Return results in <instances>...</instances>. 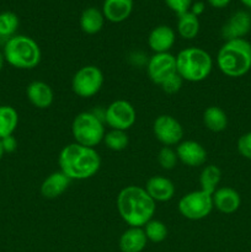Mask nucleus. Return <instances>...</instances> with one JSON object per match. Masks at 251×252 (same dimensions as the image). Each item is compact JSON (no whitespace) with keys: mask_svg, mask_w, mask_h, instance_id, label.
I'll return each mask as SVG.
<instances>
[{"mask_svg":"<svg viewBox=\"0 0 251 252\" xmlns=\"http://www.w3.org/2000/svg\"><path fill=\"white\" fill-rule=\"evenodd\" d=\"M116 204L121 218L133 228H143L157 211L155 201L145 189L134 185L121 189Z\"/></svg>","mask_w":251,"mask_h":252,"instance_id":"obj_1","label":"nucleus"},{"mask_svg":"<svg viewBox=\"0 0 251 252\" xmlns=\"http://www.w3.org/2000/svg\"><path fill=\"white\" fill-rule=\"evenodd\" d=\"M58 164L61 171L70 180H86L100 170L101 158L95 148L71 143L61 150Z\"/></svg>","mask_w":251,"mask_h":252,"instance_id":"obj_2","label":"nucleus"},{"mask_svg":"<svg viewBox=\"0 0 251 252\" xmlns=\"http://www.w3.org/2000/svg\"><path fill=\"white\" fill-rule=\"evenodd\" d=\"M217 65L224 75L240 78L251 69V43L245 38L230 39L217 54Z\"/></svg>","mask_w":251,"mask_h":252,"instance_id":"obj_3","label":"nucleus"},{"mask_svg":"<svg viewBox=\"0 0 251 252\" xmlns=\"http://www.w3.org/2000/svg\"><path fill=\"white\" fill-rule=\"evenodd\" d=\"M213 69L211 54L199 47H188L179 52L176 56V71L189 83L206 80Z\"/></svg>","mask_w":251,"mask_h":252,"instance_id":"obj_4","label":"nucleus"},{"mask_svg":"<svg viewBox=\"0 0 251 252\" xmlns=\"http://www.w3.org/2000/svg\"><path fill=\"white\" fill-rule=\"evenodd\" d=\"M5 62L17 69H33L41 62V48L33 38L24 34L12 36L5 42Z\"/></svg>","mask_w":251,"mask_h":252,"instance_id":"obj_5","label":"nucleus"},{"mask_svg":"<svg viewBox=\"0 0 251 252\" xmlns=\"http://www.w3.org/2000/svg\"><path fill=\"white\" fill-rule=\"evenodd\" d=\"M71 134L78 144L95 148L103 142L105 126L102 120L94 112H81L71 123Z\"/></svg>","mask_w":251,"mask_h":252,"instance_id":"obj_6","label":"nucleus"},{"mask_svg":"<svg viewBox=\"0 0 251 252\" xmlns=\"http://www.w3.org/2000/svg\"><path fill=\"white\" fill-rule=\"evenodd\" d=\"M180 214L189 220H201L213 211V197L207 192L198 189L186 193L177 204Z\"/></svg>","mask_w":251,"mask_h":252,"instance_id":"obj_7","label":"nucleus"},{"mask_svg":"<svg viewBox=\"0 0 251 252\" xmlns=\"http://www.w3.org/2000/svg\"><path fill=\"white\" fill-rule=\"evenodd\" d=\"M103 74L96 65L81 66L71 79V90L81 98H90L101 90Z\"/></svg>","mask_w":251,"mask_h":252,"instance_id":"obj_8","label":"nucleus"},{"mask_svg":"<svg viewBox=\"0 0 251 252\" xmlns=\"http://www.w3.org/2000/svg\"><path fill=\"white\" fill-rule=\"evenodd\" d=\"M137 120V112L130 102L126 100H116L107 106L103 113V121L111 129L128 130Z\"/></svg>","mask_w":251,"mask_h":252,"instance_id":"obj_9","label":"nucleus"},{"mask_svg":"<svg viewBox=\"0 0 251 252\" xmlns=\"http://www.w3.org/2000/svg\"><path fill=\"white\" fill-rule=\"evenodd\" d=\"M153 132L155 138L164 147L177 145L184 138V128L181 123L170 115L157 116L153 125Z\"/></svg>","mask_w":251,"mask_h":252,"instance_id":"obj_10","label":"nucleus"},{"mask_svg":"<svg viewBox=\"0 0 251 252\" xmlns=\"http://www.w3.org/2000/svg\"><path fill=\"white\" fill-rule=\"evenodd\" d=\"M148 76L157 85H161L176 71V57L171 53H154L147 64Z\"/></svg>","mask_w":251,"mask_h":252,"instance_id":"obj_11","label":"nucleus"},{"mask_svg":"<svg viewBox=\"0 0 251 252\" xmlns=\"http://www.w3.org/2000/svg\"><path fill=\"white\" fill-rule=\"evenodd\" d=\"M251 30V15L244 10H239L229 17L221 27V36L225 41L244 38Z\"/></svg>","mask_w":251,"mask_h":252,"instance_id":"obj_12","label":"nucleus"},{"mask_svg":"<svg viewBox=\"0 0 251 252\" xmlns=\"http://www.w3.org/2000/svg\"><path fill=\"white\" fill-rule=\"evenodd\" d=\"M176 154L182 164L191 167H198L206 162L207 152L201 143L196 140H184L176 147Z\"/></svg>","mask_w":251,"mask_h":252,"instance_id":"obj_13","label":"nucleus"},{"mask_svg":"<svg viewBox=\"0 0 251 252\" xmlns=\"http://www.w3.org/2000/svg\"><path fill=\"white\" fill-rule=\"evenodd\" d=\"M175 31L170 26L160 25L150 31L148 44L154 53H167L175 44Z\"/></svg>","mask_w":251,"mask_h":252,"instance_id":"obj_14","label":"nucleus"},{"mask_svg":"<svg viewBox=\"0 0 251 252\" xmlns=\"http://www.w3.org/2000/svg\"><path fill=\"white\" fill-rule=\"evenodd\" d=\"M26 95L30 102L37 108H44L51 107L54 100V93L52 90L51 86L44 81L34 80L29 84L26 89Z\"/></svg>","mask_w":251,"mask_h":252,"instance_id":"obj_15","label":"nucleus"},{"mask_svg":"<svg viewBox=\"0 0 251 252\" xmlns=\"http://www.w3.org/2000/svg\"><path fill=\"white\" fill-rule=\"evenodd\" d=\"M145 191L155 202H167L174 198L175 185L171 180L164 176L150 177L145 185Z\"/></svg>","mask_w":251,"mask_h":252,"instance_id":"obj_16","label":"nucleus"},{"mask_svg":"<svg viewBox=\"0 0 251 252\" xmlns=\"http://www.w3.org/2000/svg\"><path fill=\"white\" fill-rule=\"evenodd\" d=\"M212 197H213V206L224 214L235 213L241 204L240 194L230 187L217 189Z\"/></svg>","mask_w":251,"mask_h":252,"instance_id":"obj_17","label":"nucleus"},{"mask_svg":"<svg viewBox=\"0 0 251 252\" xmlns=\"http://www.w3.org/2000/svg\"><path fill=\"white\" fill-rule=\"evenodd\" d=\"M101 11L107 21L120 24L132 14L133 0H105Z\"/></svg>","mask_w":251,"mask_h":252,"instance_id":"obj_18","label":"nucleus"},{"mask_svg":"<svg viewBox=\"0 0 251 252\" xmlns=\"http://www.w3.org/2000/svg\"><path fill=\"white\" fill-rule=\"evenodd\" d=\"M70 181L71 180L66 175H64L61 170L56 172H52L42 182L41 194L44 198H57V197L62 196L68 189Z\"/></svg>","mask_w":251,"mask_h":252,"instance_id":"obj_19","label":"nucleus"},{"mask_svg":"<svg viewBox=\"0 0 251 252\" xmlns=\"http://www.w3.org/2000/svg\"><path fill=\"white\" fill-rule=\"evenodd\" d=\"M148 239L143 228L129 226L120 238V249L122 252H142L145 249Z\"/></svg>","mask_w":251,"mask_h":252,"instance_id":"obj_20","label":"nucleus"},{"mask_svg":"<svg viewBox=\"0 0 251 252\" xmlns=\"http://www.w3.org/2000/svg\"><path fill=\"white\" fill-rule=\"evenodd\" d=\"M105 20L101 10L96 9V7H88L81 12L80 27L85 33L96 34L102 30Z\"/></svg>","mask_w":251,"mask_h":252,"instance_id":"obj_21","label":"nucleus"},{"mask_svg":"<svg viewBox=\"0 0 251 252\" xmlns=\"http://www.w3.org/2000/svg\"><path fill=\"white\" fill-rule=\"evenodd\" d=\"M203 123L211 132H223L228 126L226 113L218 106H209L203 112Z\"/></svg>","mask_w":251,"mask_h":252,"instance_id":"obj_22","label":"nucleus"},{"mask_svg":"<svg viewBox=\"0 0 251 252\" xmlns=\"http://www.w3.org/2000/svg\"><path fill=\"white\" fill-rule=\"evenodd\" d=\"M19 125V113L11 106H0V139L12 135Z\"/></svg>","mask_w":251,"mask_h":252,"instance_id":"obj_23","label":"nucleus"},{"mask_svg":"<svg viewBox=\"0 0 251 252\" xmlns=\"http://www.w3.org/2000/svg\"><path fill=\"white\" fill-rule=\"evenodd\" d=\"M221 180V170L216 165H207L199 175V186L202 191L213 196Z\"/></svg>","mask_w":251,"mask_h":252,"instance_id":"obj_24","label":"nucleus"},{"mask_svg":"<svg viewBox=\"0 0 251 252\" xmlns=\"http://www.w3.org/2000/svg\"><path fill=\"white\" fill-rule=\"evenodd\" d=\"M199 20L191 11L179 15L177 21V32L185 39H193L198 34Z\"/></svg>","mask_w":251,"mask_h":252,"instance_id":"obj_25","label":"nucleus"},{"mask_svg":"<svg viewBox=\"0 0 251 252\" xmlns=\"http://www.w3.org/2000/svg\"><path fill=\"white\" fill-rule=\"evenodd\" d=\"M145 236L149 241L155 244L162 243L167 236V228L161 220H157V219H152L148 221L144 226H143Z\"/></svg>","mask_w":251,"mask_h":252,"instance_id":"obj_26","label":"nucleus"},{"mask_svg":"<svg viewBox=\"0 0 251 252\" xmlns=\"http://www.w3.org/2000/svg\"><path fill=\"white\" fill-rule=\"evenodd\" d=\"M103 143L106 147L113 152H122L126 148L128 147V135L125 130H117V129H111L107 132L103 137Z\"/></svg>","mask_w":251,"mask_h":252,"instance_id":"obj_27","label":"nucleus"},{"mask_svg":"<svg viewBox=\"0 0 251 252\" xmlns=\"http://www.w3.org/2000/svg\"><path fill=\"white\" fill-rule=\"evenodd\" d=\"M19 29V17L11 11H4L0 14V37L7 38L14 36Z\"/></svg>","mask_w":251,"mask_h":252,"instance_id":"obj_28","label":"nucleus"},{"mask_svg":"<svg viewBox=\"0 0 251 252\" xmlns=\"http://www.w3.org/2000/svg\"><path fill=\"white\" fill-rule=\"evenodd\" d=\"M176 152L171 147H162L157 154V162L164 170H172L177 164Z\"/></svg>","mask_w":251,"mask_h":252,"instance_id":"obj_29","label":"nucleus"},{"mask_svg":"<svg viewBox=\"0 0 251 252\" xmlns=\"http://www.w3.org/2000/svg\"><path fill=\"white\" fill-rule=\"evenodd\" d=\"M182 84H184V79L179 75L177 71H175L160 86H161L162 91H165L166 94H176L181 90Z\"/></svg>","mask_w":251,"mask_h":252,"instance_id":"obj_30","label":"nucleus"},{"mask_svg":"<svg viewBox=\"0 0 251 252\" xmlns=\"http://www.w3.org/2000/svg\"><path fill=\"white\" fill-rule=\"evenodd\" d=\"M164 1L167 5V7L176 12L177 16H179V15L189 11L193 0H164Z\"/></svg>","mask_w":251,"mask_h":252,"instance_id":"obj_31","label":"nucleus"},{"mask_svg":"<svg viewBox=\"0 0 251 252\" xmlns=\"http://www.w3.org/2000/svg\"><path fill=\"white\" fill-rule=\"evenodd\" d=\"M238 152L246 159L251 160V132L241 135L238 140Z\"/></svg>","mask_w":251,"mask_h":252,"instance_id":"obj_32","label":"nucleus"},{"mask_svg":"<svg viewBox=\"0 0 251 252\" xmlns=\"http://www.w3.org/2000/svg\"><path fill=\"white\" fill-rule=\"evenodd\" d=\"M1 144H2V148H4L5 153H12L16 150L17 140L14 135H9V137L2 138Z\"/></svg>","mask_w":251,"mask_h":252,"instance_id":"obj_33","label":"nucleus"},{"mask_svg":"<svg viewBox=\"0 0 251 252\" xmlns=\"http://www.w3.org/2000/svg\"><path fill=\"white\" fill-rule=\"evenodd\" d=\"M204 9H206V6H204V2L196 1V2H192L191 9H189V11H191L193 15H196L197 17H198L199 15L203 14Z\"/></svg>","mask_w":251,"mask_h":252,"instance_id":"obj_34","label":"nucleus"},{"mask_svg":"<svg viewBox=\"0 0 251 252\" xmlns=\"http://www.w3.org/2000/svg\"><path fill=\"white\" fill-rule=\"evenodd\" d=\"M207 1H208V4L211 6L217 7V9H221V7H225L231 0H207Z\"/></svg>","mask_w":251,"mask_h":252,"instance_id":"obj_35","label":"nucleus"},{"mask_svg":"<svg viewBox=\"0 0 251 252\" xmlns=\"http://www.w3.org/2000/svg\"><path fill=\"white\" fill-rule=\"evenodd\" d=\"M4 63H5L4 54L0 53V71H1V70H2V68H4Z\"/></svg>","mask_w":251,"mask_h":252,"instance_id":"obj_36","label":"nucleus"},{"mask_svg":"<svg viewBox=\"0 0 251 252\" xmlns=\"http://www.w3.org/2000/svg\"><path fill=\"white\" fill-rule=\"evenodd\" d=\"M241 2H243L244 5H245L246 7H249V9H251V0H240Z\"/></svg>","mask_w":251,"mask_h":252,"instance_id":"obj_37","label":"nucleus"},{"mask_svg":"<svg viewBox=\"0 0 251 252\" xmlns=\"http://www.w3.org/2000/svg\"><path fill=\"white\" fill-rule=\"evenodd\" d=\"M4 154H5V150H4V148H2L1 139H0V160L2 159V157H4Z\"/></svg>","mask_w":251,"mask_h":252,"instance_id":"obj_38","label":"nucleus"}]
</instances>
